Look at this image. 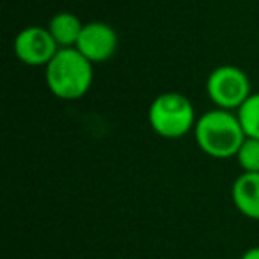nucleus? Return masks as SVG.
Returning a JSON list of instances; mask_svg holds the SVG:
<instances>
[{"label": "nucleus", "instance_id": "1", "mask_svg": "<svg viewBox=\"0 0 259 259\" xmlns=\"http://www.w3.org/2000/svg\"><path fill=\"white\" fill-rule=\"evenodd\" d=\"M194 135L201 151L219 160L236 156L247 139L238 114L224 108L204 112L195 122Z\"/></svg>", "mask_w": 259, "mask_h": 259}, {"label": "nucleus", "instance_id": "2", "mask_svg": "<svg viewBox=\"0 0 259 259\" xmlns=\"http://www.w3.org/2000/svg\"><path fill=\"white\" fill-rule=\"evenodd\" d=\"M45 68L48 89L61 100H78L85 96L93 85V62L76 48H59L54 59Z\"/></svg>", "mask_w": 259, "mask_h": 259}, {"label": "nucleus", "instance_id": "3", "mask_svg": "<svg viewBox=\"0 0 259 259\" xmlns=\"http://www.w3.org/2000/svg\"><path fill=\"white\" fill-rule=\"evenodd\" d=\"M149 126L163 139H180L195 128V110L192 101L181 93H163L149 105Z\"/></svg>", "mask_w": 259, "mask_h": 259}, {"label": "nucleus", "instance_id": "4", "mask_svg": "<svg viewBox=\"0 0 259 259\" xmlns=\"http://www.w3.org/2000/svg\"><path fill=\"white\" fill-rule=\"evenodd\" d=\"M206 93L217 108L238 110L250 96V80L238 66H219L206 80Z\"/></svg>", "mask_w": 259, "mask_h": 259}, {"label": "nucleus", "instance_id": "5", "mask_svg": "<svg viewBox=\"0 0 259 259\" xmlns=\"http://www.w3.org/2000/svg\"><path fill=\"white\" fill-rule=\"evenodd\" d=\"M15 54L27 66H47L59 52V45L52 37L48 27H25L15 37Z\"/></svg>", "mask_w": 259, "mask_h": 259}, {"label": "nucleus", "instance_id": "6", "mask_svg": "<svg viewBox=\"0 0 259 259\" xmlns=\"http://www.w3.org/2000/svg\"><path fill=\"white\" fill-rule=\"evenodd\" d=\"M117 32L105 22H89L83 25L76 43V50L85 55L93 64L107 62L117 52Z\"/></svg>", "mask_w": 259, "mask_h": 259}, {"label": "nucleus", "instance_id": "7", "mask_svg": "<svg viewBox=\"0 0 259 259\" xmlns=\"http://www.w3.org/2000/svg\"><path fill=\"white\" fill-rule=\"evenodd\" d=\"M236 209L247 219L259 220V172H243L231 188Z\"/></svg>", "mask_w": 259, "mask_h": 259}, {"label": "nucleus", "instance_id": "8", "mask_svg": "<svg viewBox=\"0 0 259 259\" xmlns=\"http://www.w3.org/2000/svg\"><path fill=\"white\" fill-rule=\"evenodd\" d=\"M82 29L83 23L80 22L78 16L68 11L54 15L48 23V30H50L55 43L59 45V48H75L80 34H82Z\"/></svg>", "mask_w": 259, "mask_h": 259}, {"label": "nucleus", "instance_id": "9", "mask_svg": "<svg viewBox=\"0 0 259 259\" xmlns=\"http://www.w3.org/2000/svg\"><path fill=\"white\" fill-rule=\"evenodd\" d=\"M243 132L247 137L259 139V93L250 94L243 105L236 110Z\"/></svg>", "mask_w": 259, "mask_h": 259}, {"label": "nucleus", "instance_id": "10", "mask_svg": "<svg viewBox=\"0 0 259 259\" xmlns=\"http://www.w3.org/2000/svg\"><path fill=\"white\" fill-rule=\"evenodd\" d=\"M234 158L245 172H259V139H245Z\"/></svg>", "mask_w": 259, "mask_h": 259}, {"label": "nucleus", "instance_id": "11", "mask_svg": "<svg viewBox=\"0 0 259 259\" xmlns=\"http://www.w3.org/2000/svg\"><path fill=\"white\" fill-rule=\"evenodd\" d=\"M241 259H259V247H252L241 255Z\"/></svg>", "mask_w": 259, "mask_h": 259}]
</instances>
